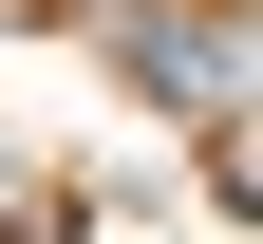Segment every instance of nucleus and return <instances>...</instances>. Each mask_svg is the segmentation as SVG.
I'll return each mask as SVG.
<instances>
[{
  "label": "nucleus",
  "mask_w": 263,
  "mask_h": 244,
  "mask_svg": "<svg viewBox=\"0 0 263 244\" xmlns=\"http://www.w3.org/2000/svg\"><path fill=\"white\" fill-rule=\"evenodd\" d=\"M76 19H94V38H132V19H151V0H76Z\"/></svg>",
  "instance_id": "1"
}]
</instances>
